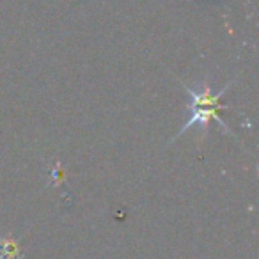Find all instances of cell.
I'll list each match as a JSON object with an SVG mask.
<instances>
[{"mask_svg": "<svg viewBox=\"0 0 259 259\" xmlns=\"http://www.w3.org/2000/svg\"><path fill=\"white\" fill-rule=\"evenodd\" d=\"M22 257V247L13 234L0 238V259H18Z\"/></svg>", "mask_w": 259, "mask_h": 259, "instance_id": "cell-2", "label": "cell"}, {"mask_svg": "<svg viewBox=\"0 0 259 259\" xmlns=\"http://www.w3.org/2000/svg\"><path fill=\"white\" fill-rule=\"evenodd\" d=\"M233 85H234V80L227 83V85H224L222 89L215 91L208 82H202L201 85H199V89H194L192 85L183 83L185 93L192 98L190 105H188L190 115H188V119L185 121V124L181 126L180 132L174 135V139L181 137V135H183L185 132H188V128H192V126H199L201 130L204 128V132H208L209 122H217V124H219L227 135H233V137H234V134L231 132V128L222 121V119H220V115H219L220 110H226V108H229L227 105H224L220 100H222V96L227 93V89H229V87H233ZM174 139H172V141H174Z\"/></svg>", "mask_w": 259, "mask_h": 259, "instance_id": "cell-1", "label": "cell"}]
</instances>
